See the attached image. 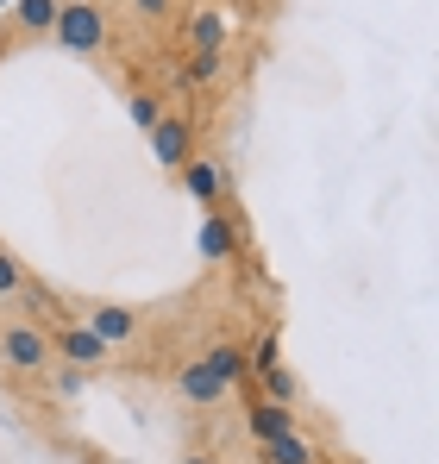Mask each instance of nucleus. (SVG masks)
Wrapping results in <instances>:
<instances>
[{
    "instance_id": "f257e3e1",
    "label": "nucleus",
    "mask_w": 439,
    "mask_h": 464,
    "mask_svg": "<svg viewBox=\"0 0 439 464\" xmlns=\"http://www.w3.org/2000/svg\"><path fill=\"white\" fill-rule=\"evenodd\" d=\"M0 364L13 371V377H44V371H57V358H51V333L44 326H32V320H0Z\"/></svg>"
},
{
    "instance_id": "f03ea898",
    "label": "nucleus",
    "mask_w": 439,
    "mask_h": 464,
    "mask_svg": "<svg viewBox=\"0 0 439 464\" xmlns=\"http://www.w3.org/2000/svg\"><path fill=\"white\" fill-rule=\"evenodd\" d=\"M107 6L101 0H63V13H57V44L63 51H75V57H88V51H107Z\"/></svg>"
},
{
    "instance_id": "7ed1b4c3",
    "label": "nucleus",
    "mask_w": 439,
    "mask_h": 464,
    "mask_svg": "<svg viewBox=\"0 0 439 464\" xmlns=\"http://www.w3.org/2000/svg\"><path fill=\"white\" fill-rule=\"evenodd\" d=\"M51 358H57L63 371H101V364L113 358V345L94 339L82 320H63V326H51Z\"/></svg>"
},
{
    "instance_id": "20e7f679",
    "label": "nucleus",
    "mask_w": 439,
    "mask_h": 464,
    "mask_svg": "<svg viewBox=\"0 0 439 464\" xmlns=\"http://www.w3.org/2000/svg\"><path fill=\"white\" fill-rule=\"evenodd\" d=\"M145 139H151V157H157L163 169H182V163L195 157V120H189V113H163Z\"/></svg>"
},
{
    "instance_id": "39448f33",
    "label": "nucleus",
    "mask_w": 439,
    "mask_h": 464,
    "mask_svg": "<svg viewBox=\"0 0 439 464\" xmlns=\"http://www.w3.org/2000/svg\"><path fill=\"white\" fill-rule=\"evenodd\" d=\"M57 13H63V0H19L0 44H44V38L57 32Z\"/></svg>"
},
{
    "instance_id": "423d86ee",
    "label": "nucleus",
    "mask_w": 439,
    "mask_h": 464,
    "mask_svg": "<svg viewBox=\"0 0 439 464\" xmlns=\"http://www.w3.org/2000/svg\"><path fill=\"white\" fill-rule=\"evenodd\" d=\"M176 176H182V188H189L195 208H220V195H226V163L220 157H189Z\"/></svg>"
},
{
    "instance_id": "0eeeda50",
    "label": "nucleus",
    "mask_w": 439,
    "mask_h": 464,
    "mask_svg": "<svg viewBox=\"0 0 439 464\" xmlns=\"http://www.w3.org/2000/svg\"><path fill=\"white\" fill-rule=\"evenodd\" d=\"M245 420H251L258 446H264V440L295 433V408H289V401H270V395H245Z\"/></svg>"
},
{
    "instance_id": "6e6552de",
    "label": "nucleus",
    "mask_w": 439,
    "mask_h": 464,
    "mask_svg": "<svg viewBox=\"0 0 439 464\" xmlns=\"http://www.w3.org/2000/svg\"><path fill=\"white\" fill-rule=\"evenodd\" d=\"M82 326H88L94 339H107V345H126V339L139 333V314L120 308V302H94V308L82 314Z\"/></svg>"
},
{
    "instance_id": "1a4fd4ad",
    "label": "nucleus",
    "mask_w": 439,
    "mask_h": 464,
    "mask_svg": "<svg viewBox=\"0 0 439 464\" xmlns=\"http://www.w3.org/2000/svg\"><path fill=\"white\" fill-rule=\"evenodd\" d=\"M201 364H208V371H214L226 389L251 377V358H245V345H239V339H220V345H208V352H201Z\"/></svg>"
},
{
    "instance_id": "9d476101",
    "label": "nucleus",
    "mask_w": 439,
    "mask_h": 464,
    "mask_svg": "<svg viewBox=\"0 0 439 464\" xmlns=\"http://www.w3.org/2000/svg\"><path fill=\"white\" fill-rule=\"evenodd\" d=\"M258 464H320V452L301 440V427L295 433H283V440H264L258 446Z\"/></svg>"
},
{
    "instance_id": "9b49d317",
    "label": "nucleus",
    "mask_w": 439,
    "mask_h": 464,
    "mask_svg": "<svg viewBox=\"0 0 439 464\" xmlns=\"http://www.w3.org/2000/svg\"><path fill=\"white\" fill-rule=\"evenodd\" d=\"M176 389H182L189 401H220V395H226V383H220V377H214V371H208V364H201V358L176 371Z\"/></svg>"
},
{
    "instance_id": "f8f14e48",
    "label": "nucleus",
    "mask_w": 439,
    "mask_h": 464,
    "mask_svg": "<svg viewBox=\"0 0 439 464\" xmlns=\"http://www.w3.org/2000/svg\"><path fill=\"white\" fill-rule=\"evenodd\" d=\"M214 76H220V51H195V57L176 70V88H189V94H195V88H208Z\"/></svg>"
},
{
    "instance_id": "ddd939ff",
    "label": "nucleus",
    "mask_w": 439,
    "mask_h": 464,
    "mask_svg": "<svg viewBox=\"0 0 439 464\" xmlns=\"http://www.w3.org/2000/svg\"><path fill=\"white\" fill-rule=\"evenodd\" d=\"M126 113H132V126H139V132H151V126H157V120H163L170 107H163V94H151V88H139V94L126 101Z\"/></svg>"
},
{
    "instance_id": "4468645a",
    "label": "nucleus",
    "mask_w": 439,
    "mask_h": 464,
    "mask_svg": "<svg viewBox=\"0 0 439 464\" xmlns=\"http://www.w3.org/2000/svg\"><path fill=\"white\" fill-rule=\"evenodd\" d=\"M19 283H25V264L0 245V302H13V295H19Z\"/></svg>"
},
{
    "instance_id": "2eb2a0df",
    "label": "nucleus",
    "mask_w": 439,
    "mask_h": 464,
    "mask_svg": "<svg viewBox=\"0 0 439 464\" xmlns=\"http://www.w3.org/2000/svg\"><path fill=\"white\" fill-rule=\"evenodd\" d=\"M126 6H132L139 25H163V19H176V0H126Z\"/></svg>"
},
{
    "instance_id": "dca6fc26",
    "label": "nucleus",
    "mask_w": 439,
    "mask_h": 464,
    "mask_svg": "<svg viewBox=\"0 0 439 464\" xmlns=\"http://www.w3.org/2000/svg\"><path fill=\"white\" fill-rule=\"evenodd\" d=\"M182 464H220V459H214V452H189Z\"/></svg>"
}]
</instances>
